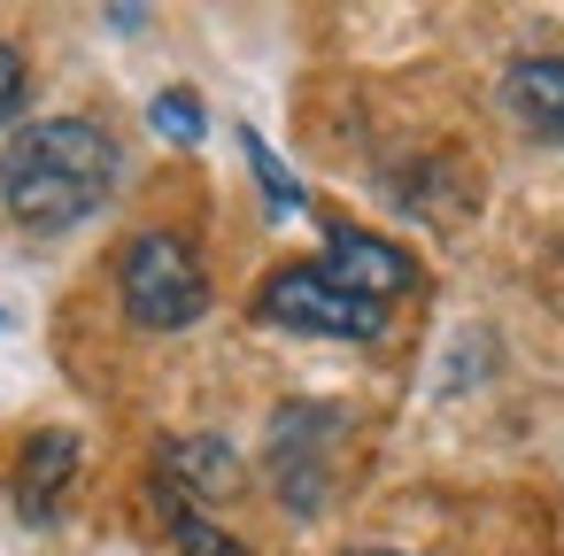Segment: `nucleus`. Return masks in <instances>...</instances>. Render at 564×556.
<instances>
[{
	"instance_id": "nucleus-1",
	"label": "nucleus",
	"mask_w": 564,
	"mask_h": 556,
	"mask_svg": "<svg viewBox=\"0 0 564 556\" xmlns=\"http://www.w3.org/2000/svg\"><path fill=\"white\" fill-rule=\"evenodd\" d=\"M117 186V140L94 117H40L0 155V201L24 232H70L86 225Z\"/></svg>"
},
{
	"instance_id": "nucleus-2",
	"label": "nucleus",
	"mask_w": 564,
	"mask_h": 556,
	"mask_svg": "<svg viewBox=\"0 0 564 556\" xmlns=\"http://www.w3.org/2000/svg\"><path fill=\"white\" fill-rule=\"evenodd\" d=\"M117 294H124V317L140 332H178L209 309V271L194 255V240L178 232H140L117 263Z\"/></svg>"
},
{
	"instance_id": "nucleus-3",
	"label": "nucleus",
	"mask_w": 564,
	"mask_h": 556,
	"mask_svg": "<svg viewBox=\"0 0 564 556\" xmlns=\"http://www.w3.org/2000/svg\"><path fill=\"white\" fill-rule=\"evenodd\" d=\"M256 309L286 332H310V340H379L387 332V302L356 294L348 279H333L325 263H279L256 294Z\"/></svg>"
},
{
	"instance_id": "nucleus-4",
	"label": "nucleus",
	"mask_w": 564,
	"mask_h": 556,
	"mask_svg": "<svg viewBox=\"0 0 564 556\" xmlns=\"http://www.w3.org/2000/svg\"><path fill=\"white\" fill-rule=\"evenodd\" d=\"M348 433V417L333 410V402H286L279 417H271V448H263V464H271V487H279V502L286 510H325V479H333V464H325V448Z\"/></svg>"
},
{
	"instance_id": "nucleus-5",
	"label": "nucleus",
	"mask_w": 564,
	"mask_h": 556,
	"mask_svg": "<svg viewBox=\"0 0 564 556\" xmlns=\"http://www.w3.org/2000/svg\"><path fill=\"white\" fill-rule=\"evenodd\" d=\"M333 279H348L356 294H371V302H394V294H410V279H417V263L394 248V240H379V232H356V225H325V255H317Z\"/></svg>"
},
{
	"instance_id": "nucleus-6",
	"label": "nucleus",
	"mask_w": 564,
	"mask_h": 556,
	"mask_svg": "<svg viewBox=\"0 0 564 556\" xmlns=\"http://www.w3.org/2000/svg\"><path fill=\"white\" fill-rule=\"evenodd\" d=\"M240 487V456L217 440V433H186V440H171L163 456H155V494H171V502H217V494H232Z\"/></svg>"
},
{
	"instance_id": "nucleus-7",
	"label": "nucleus",
	"mask_w": 564,
	"mask_h": 556,
	"mask_svg": "<svg viewBox=\"0 0 564 556\" xmlns=\"http://www.w3.org/2000/svg\"><path fill=\"white\" fill-rule=\"evenodd\" d=\"M70 479H78V433H63V425L32 433L24 456H17V510H24V525H55Z\"/></svg>"
},
{
	"instance_id": "nucleus-8",
	"label": "nucleus",
	"mask_w": 564,
	"mask_h": 556,
	"mask_svg": "<svg viewBox=\"0 0 564 556\" xmlns=\"http://www.w3.org/2000/svg\"><path fill=\"white\" fill-rule=\"evenodd\" d=\"M502 101L533 140L564 148V55H518L502 70Z\"/></svg>"
},
{
	"instance_id": "nucleus-9",
	"label": "nucleus",
	"mask_w": 564,
	"mask_h": 556,
	"mask_svg": "<svg viewBox=\"0 0 564 556\" xmlns=\"http://www.w3.org/2000/svg\"><path fill=\"white\" fill-rule=\"evenodd\" d=\"M155 502H163V525H171L178 556H240V541H232V533H217V525H209V510L171 502V494H155Z\"/></svg>"
},
{
	"instance_id": "nucleus-10",
	"label": "nucleus",
	"mask_w": 564,
	"mask_h": 556,
	"mask_svg": "<svg viewBox=\"0 0 564 556\" xmlns=\"http://www.w3.org/2000/svg\"><path fill=\"white\" fill-rule=\"evenodd\" d=\"M240 155H248V171H256V186H263V201H271L279 217H286V209H302V186H294V178H286V163L263 148V132H248V124H240Z\"/></svg>"
},
{
	"instance_id": "nucleus-11",
	"label": "nucleus",
	"mask_w": 564,
	"mask_h": 556,
	"mask_svg": "<svg viewBox=\"0 0 564 556\" xmlns=\"http://www.w3.org/2000/svg\"><path fill=\"white\" fill-rule=\"evenodd\" d=\"M148 124H155L163 140H178V148H194V140L209 132V117H202V101H194L186 86H171V94H155V101H148Z\"/></svg>"
},
{
	"instance_id": "nucleus-12",
	"label": "nucleus",
	"mask_w": 564,
	"mask_h": 556,
	"mask_svg": "<svg viewBox=\"0 0 564 556\" xmlns=\"http://www.w3.org/2000/svg\"><path fill=\"white\" fill-rule=\"evenodd\" d=\"M17 109H24V55L0 40V124H9Z\"/></svg>"
},
{
	"instance_id": "nucleus-13",
	"label": "nucleus",
	"mask_w": 564,
	"mask_h": 556,
	"mask_svg": "<svg viewBox=\"0 0 564 556\" xmlns=\"http://www.w3.org/2000/svg\"><path fill=\"white\" fill-rule=\"evenodd\" d=\"M348 556H410V548H348Z\"/></svg>"
}]
</instances>
